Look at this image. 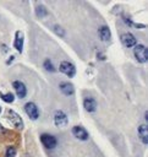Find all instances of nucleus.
<instances>
[{
    "instance_id": "17",
    "label": "nucleus",
    "mask_w": 148,
    "mask_h": 157,
    "mask_svg": "<svg viewBox=\"0 0 148 157\" xmlns=\"http://www.w3.org/2000/svg\"><path fill=\"white\" fill-rule=\"evenodd\" d=\"M43 66L45 67V70H48V71H50V72L55 71V67H54V65H53V63H51L50 59H45L44 63H43Z\"/></svg>"
},
{
    "instance_id": "3",
    "label": "nucleus",
    "mask_w": 148,
    "mask_h": 157,
    "mask_svg": "<svg viewBox=\"0 0 148 157\" xmlns=\"http://www.w3.org/2000/svg\"><path fill=\"white\" fill-rule=\"evenodd\" d=\"M24 112L32 120H37L39 117V109L35 105V103H33V102H27L24 104Z\"/></svg>"
},
{
    "instance_id": "20",
    "label": "nucleus",
    "mask_w": 148,
    "mask_h": 157,
    "mask_svg": "<svg viewBox=\"0 0 148 157\" xmlns=\"http://www.w3.org/2000/svg\"><path fill=\"white\" fill-rule=\"evenodd\" d=\"M0 132H5V129L2 128V125L0 124Z\"/></svg>"
},
{
    "instance_id": "12",
    "label": "nucleus",
    "mask_w": 148,
    "mask_h": 157,
    "mask_svg": "<svg viewBox=\"0 0 148 157\" xmlns=\"http://www.w3.org/2000/svg\"><path fill=\"white\" fill-rule=\"evenodd\" d=\"M59 88H60V91L65 94V96H72L73 94V92H75V88H73V85L72 83H70V82H61L60 85H59Z\"/></svg>"
},
{
    "instance_id": "9",
    "label": "nucleus",
    "mask_w": 148,
    "mask_h": 157,
    "mask_svg": "<svg viewBox=\"0 0 148 157\" xmlns=\"http://www.w3.org/2000/svg\"><path fill=\"white\" fill-rule=\"evenodd\" d=\"M12 87L16 92V96L18 98H24L27 94V88L24 86V83L22 81H13L12 82Z\"/></svg>"
},
{
    "instance_id": "5",
    "label": "nucleus",
    "mask_w": 148,
    "mask_h": 157,
    "mask_svg": "<svg viewBox=\"0 0 148 157\" xmlns=\"http://www.w3.org/2000/svg\"><path fill=\"white\" fill-rule=\"evenodd\" d=\"M120 40H121V43H122L126 48H132V47H135V45L137 44V39H136L135 36H133L132 33H130V32L122 33V34L120 36Z\"/></svg>"
},
{
    "instance_id": "10",
    "label": "nucleus",
    "mask_w": 148,
    "mask_h": 157,
    "mask_svg": "<svg viewBox=\"0 0 148 157\" xmlns=\"http://www.w3.org/2000/svg\"><path fill=\"white\" fill-rule=\"evenodd\" d=\"M83 107H84V109L87 110V112H89V113H93V112H95L97 110V101L93 98V97H86L84 99H83Z\"/></svg>"
},
{
    "instance_id": "13",
    "label": "nucleus",
    "mask_w": 148,
    "mask_h": 157,
    "mask_svg": "<svg viewBox=\"0 0 148 157\" xmlns=\"http://www.w3.org/2000/svg\"><path fill=\"white\" fill-rule=\"evenodd\" d=\"M138 135L143 145H148V130L146 124H141L138 126Z\"/></svg>"
},
{
    "instance_id": "11",
    "label": "nucleus",
    "mask_w": 148,
    "mask_h": 157,
    "mask_svg": "<svg viewBox=\"0 0 148 157\" xmlns=\"http://www.w3.org/2000/svg\"><path fill=\"white\" fill-rule=\"evenodd\" d=\"M13 47L17 52L22 53L23 50V33L21 31H17L15 34V42H13Z\"/></svg>"
},
{
    "instance_id": "14",
    "label": "nucleus",
    "mask_w": 148,
    "mask_h": 157,
    "mask_svg": "<svg viewBox=\"0 0 148 157\" xmlns=\"http://www.w3.org/2000/svg\"><path fill=\"white\" fill-rule=\"evenodd\" d=\"M98 34L103 42H108L111 38V32H110L109 27H106V26H102L98 31Z\"/></svg>"
},
{
    "instance_id": "18",
    "label": "nucleus",
    "mask_w": 148,
    "mask_h": 157,
    "mask_svg": "<svg viewBox=\"0 0 148 157\" xmlns=\"http://www.w3.org/2000/svg\"><path fill=\"white\" fill-rule=\"evenodd\" d=\"M5 157H16V148L13 146H9L5 151Z\"/></svg>"
},
{
    "instance_id": "8",
    "label": "nucleus",
    "mask_w": 148,
    "mask_h": 157,
    "mask_svg": "<svg viewBox=\"0 0 148 157\" xmlns=\"http://www.w3.org/2000/svg\"><path fill=\"white\" fill-rule=\"evenodd\" d=\"M72 135H73L76 139L82 140V141H86V140H88V137H89L88 131H87L83 126H81V125H76V126L72 128Z\"/></svg>"
},
{
    "instance_id": "19",
    "label": "nucleus",
    "mask_w": 148,
    "mask_h": 157,
    "mask_svg": "<svg viewBox=\"0 0 148 157\" xmlns=\"http://www.w3.org/2000/svg\"><path fill=\"white\" fill-rule=\"evenodd\" d=\"M54 29H55V32H56L57 34H60L61 37H64V34H65V32H64V31L61 29V27H57V26H55V27H54Z\"/></svg>"
},
{
    "instance_id": "7",
    "label": "nucleus",
    "mask_w": 148,
    "mask_h": 157,
    "mask_svg": "<svg viewBox=\"0 0 148 157\" xmlns=\"http://www.w3.org/2000/svg\"><path fill=\"white\" fill-rule=\"evenodd\" d=\"M40 141H42V144L46 148H50V150L51 148H55V146L57 145V140L51 134H42L40 135Z\"/></svg>"
},
{
    "instance_id": "2",
    "label": "nucleus",
    "mask_w": 148,
    "mask_h": 157,
    "mask_svg": "<svg viewBox=\"0 0 148 157\" xmlns=\"http://www.w3.org/2000/svg\"><path fill=\"white\" fill-rule=\"evenodd\" d=\"M54 124L57 128H65L68 124V118L62 110H55L54 113Z\"/></svg>"
},
{
    "instance_id": "4",
    "label": "nucleus",
    "mask_w": 148,
    "mask_h": 157,
    "mask_svg": "<svg viewBox=\"0 0 148 157\" xmlns=\"http://www.w3.org/2000/svg\"><path fill=\"white\" fill-rule=\"evenodd\" d=\"M59 70H60L64 75H66V76H68V77H73L75 74H76V67H75V65H73L72 63H70V61H62V63L60 64V66H59Z\"/></svg>"
},
{
    "instance_id": "6",
    "label": "nucleus",
    "mask_w": 148,
    "mask_h": 157,
    "mask_svg": "<svg viewBox=\"0 0 148 157\" xmlns=\"http://www.w3.org/2000/svg\"><path fill=\"white\" fill-rule=\"evenodd\" d=\"M7 119H9L10 123H11L13 126H16L17 129H22V128H23V120H22V118H21L16 112L9 109V110H7Z\"/></svg>"
},
{
    "instance_id": "15",
    "label": "nucleus",
    "mask_w": 148,
    "mask_h": 157,
    "mask_svg": "<svg viewBox=\"0 0 148 157\" xmlns=\"http://www.w3.org/2000/svg\"><path fill=\"white\" fill-rule=\"evenodd\" d=\"M0 98H1L4 102H6V103H12V102L15 101V96H13V93H11V92H7V93L0 92Z\"/></svg>"
},
{
    "instance_id": "21",
    "label": "nucleus",
    "mask_w": 148,
    "mask_h": 157,
    "mask_svg": "<svg viewBox=\"0 0 148 157\" xmlns=\"http://www.w3.org/2000/svg\"><path fill=\"white\" fill-rule=\"evenodd\" d=\"M0 113H1V107H0Z\"/></svg>"
},
{
    "instance_id": "1",
    "label": "nucleus",
    "mask_w": 148,
    "mask_h": 157,
    "mask_svg": "<svg viewBox=\"0 0 148 157\" xmlns=\"http://www.w3.org/2000/svg\"><path fill=\"white\" fill-rule=\"evenodd\" d=\"M133 55L136 58V60L141 64H144L148 59V52H147V48L146 45L143 44H136L135 48H133Z\"/></svg>"
},
{
    "instance_id": "16",
    "label": "nucleus",
    "mask_w": 148,
    "mask_h": 157,
    "mask_svg": "<svg viewBox=\"0 0 148 157\" xmlns=\"http://www.w3.org/2000/svg\"><path fill=\"white\" fill-rule=\"evenodd\" d=\"M35 15H37L38 17H45V16L48 15V10H46L44 6H38V7L35 9Z\"/></svg>"
}]
</instances>
